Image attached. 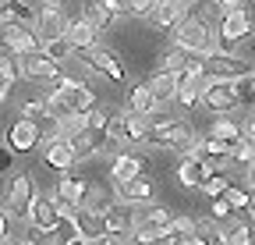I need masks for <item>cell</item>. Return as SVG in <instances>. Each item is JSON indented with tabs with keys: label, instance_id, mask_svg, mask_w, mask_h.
<instances>
[{
	"label": "cell",
	"instance_id": "5b68a950",
	"mask_svg": "<svg viewBox=\"0 0 255 245\" xmlns=\"http://www.w3.org/2000/svg\"><path fill=\"white\" fill-rule=\"evenodd\" d=\"M255 32V21L245 7H234V11H220L216 18V46H227V50H238L248 36Z\"/></svg>",
	"mask_w": 255,
	"mask_h": 245
},
{
	"label": "cell",
	"instance_id": "74e56055",
	"mask_svg": "<svg viewBox=\"0 0 255 245\" xmlns=\"http://www.w3.org/2000/svg\"><path fill=\"white\" fill-rule=\"evenodd\" d=\"M21 117L43 121V117H50V103L46 100H28V103H21Z\"/></svg>",
	"mask_w": 255,
	"mask_h": 245
},
{
	"label": "cell",
	"instance_id": "4316f807",
	"mask_svg": "<svg viewBox=\"0 0 255 245\" xmlns=\"http://www.w3.org/2000/svg\"><path fill=\"white\" fill-rule=\"evenodd\" d=\"M234 96H238V107L241 110H255V71H245L234 78Z\"/></svg>",
	"mask_w": 255,
	"mask_h": 245
},
{
	"label": "cell",
	"instance_id": "7a4b0ae2",
	"mask_svg": "<svg viewBox=\"0 0 255 245\" xmlns=\"http://www.w3.org/2000/svg\"><path fill=\"white\" fill-rule=\"evenodd\" d=\"M138 221H142V206H138V203L117 199V203L110 206V213L103 217V235H92V242H96V245L128 242V238L138 231Z\"/></svg>",
	"mask_w": 255,
	"mask_h": 245
},
{
	"label": "cell",
	"instance_id": "ee69618b",
	"mask_svg": "<svg viewBox=\"0 0 255 245\" xmlns=\"http://www.w3.org/2000/svg\"><path fill=\"white\" fill-rule=\"evenodd\" d=\"M220 11H234V7H245V0H216Z\"/></svg>",
	"mask_w": 255,
	"mask_h": 245
},
{
	"label": "cell",
	"instance_id": "681fc988",
	"mask_svg": "<svg viewBox=\"0 0 255 245\" xmlns=\"http://www.w3.org/2000/svg\"><path fill=\"white\" fill-rule=\"evenodd\" d=\"M53 4H64V0H53Z\"/></svg>",
	"mask_w": 255,
	"mask_h": 245
},
{
	"label": "cell",
	"instance_id": "f546056e",
	"mask_svg": "<svg viewBox=\"0 0 255 245\" xmlns=\"http://www.w3.org/2000/svg\"><path fill=\"white\" fill-rule=\"evenodd\" d=\"M195 242H206V245H223L227 238H223V231H220L209 217H199V221H195Z\"/></svg>",
	"mask_w": 255,
	"mask_h": 245
},
{
	"label": "cell",
	"instance_id": "c3c4849f",
	"mask_svg": "<svg viewBox=\"0 0 255 245\" xmlns=\"http://www.w3.org/2000/svg\"><path fill=\"white\" fill-rule=\"evenodd\" d=\"M7 4H11V0H0V7H7Z\"/></svg>",
	"mask_w": 255,
	"mask_h": 245
},
{
	"label": "cell",
	"instance_id": "603a6c76",
	"mask_svg": "<svg viewBox=\"0 0 255 245\" xmlns=\"http://www.w3.org/2000/svg\"><path fill=\"white\" fill-rule=\"evenodd\" d=\"M231 142H223V139H216V135H209V139H202V160L209 164V167H216V171H223L231 164Z\"/></svg>",
	"mask_w": 255,
	"mask_h": 245
},
{
	"label": "cell",
	"instance_id": "8d00e7d4",
	"mask_svg": "<svg viewBox=\"0 0 255 245\" xmlns=\"http://www.w3.org/2000/svg\"><path fill=\"white\" fill-rule=\"evenodd\" d=\"M85 125L96 128V132H107V125H110V110H103V107H89V110H85Z\"/></svg>",
	"mask_w": 255,
	"mask_h": 245
},
{
	"label": "cell",
	"instance_id": "f6af8a7d",
	"mask_svg": "<svg viewBox=\"0 0 255 245\" xmlns=\"http://www.w3.org/2000/svg\"><path fill=\"white\" fill-rule=\"evenodd\" d=\"M7 96H11V82H0V103H7Z\"/></svg>",
	"mask_w": 255,
	"mask_h": 245
},
{
	"label": "cell",
	"instance_id": "60d3db41",
	"mask_svg": "<svg viewBox=\"0 0 255 245\" xmlns=\"http://www.w3.org/2000/svg\"><path fill=\"white\" fill-rule=\"evenodd\" d=\"M14 167V149L11 146H0V174H7Z\"/></svg>",
	"mask_w": 255,
	"mask_h": 245
},
{
	"label": "cell",
	"instance_id": "277c9868",
	"mask_svg": "<svg viewBox=\"0 0 255 245\" xmlns=\"http://www.w3.org/2000/svg\"><path fill=\"white\" fill-rule=\"evenodd\" d=\"M149 128H152L149 114H135V110L124 107V110L110 114L107 135H110L117 146H142V142H149Z\"/></svg>",
	"mask_w": 255,
	"mask_h": 245
},
{
	"label": "cell",
	"instance_id": "bcb514c9",
	"mask_svg": "<svg viewBox=\"0 0 255 245\" xmlns=\"http://www.w3.org/2000/svg\"><path fill=\"white\" fill-rule=\"evenodd\" d=\"M248 217L255 221V189H252V203H248Z\"/></svg>",
	"mask_w": 255,
	"mask_h": 245
},
{
	"label": "cell",
	"instance_id": "3957f363",
	"mask_svg": "<svg viewBox=\"0 0 255 245\" xmlns=\"http://www.w3.org/2000/svg\"><path fill=\"white\" fill-rule=\"evenodd\" d=\"M174 46H181L191 57H202L216 46V32L209 28V21H202L199 14H184L174 25Z\"/></svg>",
	"mask_w": 255,
	"mask_h": 245
},
{
	"label": "cell",
	"instance_id": "cb8c5ba5",
	"mask_svg": "<svg viewBox=\"0 0 255 245\" xmlns=\"http://www.w3.org/2000/svg\"><path fill=\"white\" fill-rule=\"evenodd\" d=\"M128 110H135V114H152L156 107H159V100L152 96V89H149V82H135L131 89H128V103H124Z\"/></svg>",
	"mask_w": 255,
	"mask_h": 245
},
{
	"label": "cell",
	"instance_id": "52a82bcc",
	"mask_svg": "<svg viewBox=\"0 0 255 245\" xmlns=\"http://www.w3.org/2000/svg\"><path fill=\"white\" fill-rule=\"evenodd\" d=\"M202 64H206V78H238L248 71V60L227 46H213L209 53H202Z\"/></svg>",
	"mask_w": 255,
	"mask_h": 245
},
{
	"label": "cell",
	"instance_id": "9a60e30c",
	"mask_svg": "<svg viewBox=\"0 0 255 245\" xmlns=\"http://www.w3.org/2000/svg\"><path fill=\"white\" fill-rule=\"evenodd\" d=\"M117 203V192H110V189H103V185H89V192H85V203H82V217H92V221H100L103 224V217L110 213V206Z\"/></svg>",
	"mask_w": 255,
	"mask_h": 245
},
{
	"label": "cell",
	"instance_id": "e575fe53",
	"mask_svg": "<svg viewBox=\"0 0 255 245\" xmlns=\"http://www.w3.org/2000/svg\"><path fill=\"white\" fill-rule=\"evenodd\" d=\"M227 189H231V178H227V171H213V174H209V181H206V185H202L199 192H206V196H223Z\"/></svg>",
	"mask_w": 255,
	"mask_h": 245
},
{
	"label": "cell",
	"instance_id": "30bf717a",
	"mask_svg": "<svg viewBox=\"0 0 255 245\" xmlns=\"http://www.w3.org/2000/svg\"><path fill=\"white\" fill-rule=\"evenodd\" d=\"M202 107L213 110V114H231V110H238L234 78H206V82H202Z\"/></svg>",
	"mask_w": 255,
	"mask_h": 245
},
{
	"label": "cell",
	"instance_id": "ba28073f",
	"mask_svg": "<svg viewBox=\"0 0 255 245\" xmlns=\"http://www.w3.org/2000/svg\"><path fill=\"white\" fill-rule=\"evenodd\" d=\"M32 199H36V181H32L28 174H14L11 185H7V196H4L7 217H11V221H28Z\"/></svg>",
	"mask_w": 255,
	"mask_h": 245
},
{
	"label": "cell",
	"instance_id": "e0dca14e",
	"mask_svg": "<svg viewBox=\"0 0 255 245\" xmlns=\"http://www.w3.org/2000/svg\"><path fill=\"white\" fill-rule=\"evenodd\" d=\"M114 192H117V199H124V203H138V206L152 203V196H156L149 174H135V178H128V181H117Z\"/></svg>",
	"mask_w": 255,
	"mask_h": 245
},
{
	"label": "cell",
	"instance_id": "484cf974",
	"mask_svg": "<svg viewBox=\"0 0 255 245\" xmlns=\"http://www.w3.org/2000/svg\"><path fill=\"white\" fill-rule=\"evenodd\" d=\"M231 164H234L238 171H248V167L255 164V135H252V132H245V135L234 142V149H231Z\"/></svg>",
	"mask_w": 255,
	"mask_h": 245
},
{
	"label": "cell",
	"instance_id": "44dd1931",
	"mask_svg": "<svg viewBox=\"0 0 255 245\" xmlns=\"http://www.w3.org/2000/svg\"><path fill=\"white\" fill-rule=\"evenodd\" d=\"M85 14L100 25V28H107V25H114L121 14H128L124 11V0H92V4L85 7Z\"/></svg>",
	"mask_w": 255,
	"mask_h": 245
},
{
	"label": "cell",
	"instance_id": "d6986e66",
	"mask_svg": "<svg viewBox=\"0 0 255 245\" xmlns=\"http://www.w3.org/2000/svg\"><path fill=\"white\" fill-rule=\"evenodd\" d=\"M213 171L216 167H209L202 157H184L181 167H177V181H181V189H202Z\"/></svg>",
	"mask_w": 255,
	"mask_h": 245
},
{
	"label": "cell",
	"instance_id": "b9f144b4",
	"mask_svg": "<svg viewBox=\"0 0 255 245\" xmlns=\"http://www.w3.org/2000/svg\"><path fill=\"white\" fill-rule=\"evenodd\" d=\"M238 53H241L245 60H255V32H252V36H248V39L238 46Z\"/></svg>",
	"mask_w": 255,
	"mask_h": 245
},
{
	"label": "cell",
	"instance_id": "f1b7e54d",
	"mask_svg": "<svg viewBox=\"0 0 255 245\" xmlns=\"http://www.w3.org/2000/svg\"><path fill=\"white\" fill-rule=\"evenodd\" d=\"M43 53H46L50 60H60V64H64V60H68L71 53H78V50H75V43H71L68 36H57V39H46V43H43Z\"/></svg>",
	"mask_w": 255,
	"mask_h": 245
},
{
	"label": "cell",
	"instance_id": "f35d334b",
	"mask_svg": "<svg viewBox=\"0 0 255 245\" xmlns=\"http://www.w3.org/2000/svg\"><path fill=\"white\" fill-rule=\"evenodd\" d=\"M223 196L231 199V206H234V210H248V203H252V192H245V189H234V185H231L227 192H223Z\"/></svg>",
	"mask_w": 255,
	"mask_h": 245
},
{
	"label": "cell",
	"instance_id": "d590c367",
	"mask_svg": "<svg viewBox=\"0 0 255 245\" xmlns=\"http://www.w3.org/2000/svg\"><path fill=\"white\" fill-rule=\"evenodd\" d=\"M159 0H124V11L131 14V18H152Z\"/></svg>",
	"mask_w": 255,
	"mask_h": 245
},
{
	"label": "cell",
	"instance_id": "d6a6232c",
	"mask_svg": "<svg viewBox=\"0 0 255 245\" xmlns=\"http://www.w3.org/2000/svg\"><path fill=\"white\" fill-rule=\"evenodd\" d=\"M223 238H227L231 245H248L252 242V224L248 221H234V224L223 228Z\"/></svg>",
	"mask_w": 255,
	"mask_h": 245
},
{
	"label": "cell",
	"instance_id": "8fae6325",
	"mask_svg": "<svg viewBox=\"0 0 255 245\" xmlns=\"http://www.w3.org/2000/svg\"><path fill=\"white\" fill-rule=\"evenodd\" d=\"M85 64H89L96 75L110 78V82H124V64H121V57H117L110 46H89V50H85Z\"/></svg>",
	"mask_w": 255,
	"mask_h": 245
},
{
	"label": "cell",
	"instance_id": "5bb4252c",
	"mask_svg": "<svg viewBox=\"0 0 255 245\" xmlns=\"http://www.w3.org/2000/svg\"><path fill=\"white\" fill-rule=\"evenodd\" d=\"M39 142H43V132H39V121H32V117H18L7 128V146L14 153H32Z\"/></svg>",
	"mask_w": 255,
	"mask_h": 245
},
{
	"label": "cell",
	"instance_id": "d4e9b609",
	"mask_svg": "<svg viewBox=\"0 0 255 245\" xmlns=\"http://www.w3.org/2000/svg\"><path fill=\"white\" fill-rule=\"evenodd\" d=\"M149 89H152V96H156L159 103H174V100H177V75L159 68V71L149 78Z\"/></svg>",
	"mask_w": 255,
	"mask_h": 245
},
{
	"label": "cell",
	"instance_id": "ffe728a7",
	"mask_svg": "<svg viewBox=\"0 0 255 245\" xmlns=\"http://www.w3.org/2000/svg\"><path fill=\"white\" fill-rule=\"evenodd\" d=\"M64 36H68V39L75 43V50H89V46H96V36H100V25H96L89 14H82V18H71V21H68Z\"/></svg>",
	"mask_w": 255,
	"mask_h": 245
},
{
	"label": "cell",
	"instance_id": "9c48e42d",
	"mask_svg": "<svg viewBox=\"0 0 255 245\" xmlns=\"http://www.w3.org/2000/svg\"><path fill=\"white\" fill-rule=\"evenodd\" d=\"M0 50H7L14 57H25V53L43 50V39L36 36V28H28L21 21H11V25H0Z\"/></svg>",
	"mask_w": 255,
	"mask_h": 245
},
{
	"label": "cell",
	"instance_id": "7402d4cb",
	"mask_svg": "<svg viewBox=\"0 0 255 245\" xmlns=\"http://www.w3.org/2000/svg\"><path fill=\"white\" fill-rule=\"evenodd\" d=\"M159 242H181V245H195V221L191 217H170V224L159 231Z\"/></svg>",
	"mask_w": 255,
	"mask_h": 245
},
{
	"label": "cell",
	"instance_id": "7bdbcfd3",
	"mask_svg": "<svg viewBox=\"0 0 255 245\" xmlns=\"http://www.w3.org/2000/svg\"><path fill=\"white\" fill-rule=\"evenodd\" d=\"M7 221H11V217H7V210H0V242H7V238H11V235H7Z\"/></svg>",
	"mask_w": 255,
	"mask_h": 245
},
{
	"label": "cell",
	"instance_id": "7dc6e473",
	"mask_svg": "<svg viewBox=\"0 0 255 245\" xmlns=\"http://www.w3.org/2000/svg\"><path fill=\"white\" fill-rule=\"evenodd\" d=\"M245 132H252V135H255V110H252V121L245 125Z\"/></svg>",
	"mask_w": 255,
	"mask_h": 245
},
{
	"label": "cell",
	"instance_id": "8992f818",
	"mask_svg": "<svg viewBox=\"0 0 255 245\" xmlns=\"http://www.w3.org/2000/svg\"><path fill=\"white\" fill-rule=\"evenodd\" d=\"M43 164L46 167H53V171H71L75 164H78V153H75V146H71V135H64L60 128H57V121H53V132L43 139Z\"/></svg>",
	"mask_w": 255,
	"mask_h": 245
},
{
	"label": "cell",
	"instance_id": "1f68e13d",
	"mask_svg": "<svg viewBox=\"0 0 255 245\" xmlns=\"http://www.w3.org/2000/svg\"><path fill=\"white\" fill-rule=\"evenodd\" d=\"M21 78V60L14 57V53H7V50H0V82H18Z\"/></svg>",
	"mask_w": 255,
	"mask_h": 245
},
{
	"label": "cell",
	"instance_id": "2e32d148",
	"mask_svg": "<svg viewBox=\"0 0 255 245\" xmlns=\"http://www.w3.org/2000/svg\"><path fill=\"white\" fill-rule=\"evenodd\" d=\"M89 185H92V181H85L82 174H71V171H64L53 192H57V199H60V203H68V206L82 210V203H85V192H89Z\"/></svg>",
	"mask_w": 255,
	"mask_h": 245
},
{
	"label": "cell",
	"instance_id": "ab89813d",
	"mask_svg": "<svg viewBox=\"0 0 255 245\" xmlns=\"http://www.w3.org/2000/svg\"><path fill=\"white\" fill-rule=\"evenodd\" d=\"M231 213H234V206H231L227 196H213V217H216V221H227Z\"/></svg>",
	"mask_w": 255,
	"mask_h": 245
},
{
	"label": "cell",
	"instance_id": "6da1fadb",
	"mask_svg": "<svg viewBox=\"0 0 255 245\" xmlns=\"http://www.w3.org/2000/svg\"><path fill=\"white\" fill-rule=\"evenodd\" d=\"M149 121H152V128H149V142H152V146H159V149L184 153V149H188V142L195 139V132H191L188 121H181V117H170V114H167V103H159V107L149 114Z\"/></svg>",
	"mask_w": 255,
	"mask_h": 245
},
{
	"label": "cell",
	"instance_id": "7c38bea8",
	"mask_svg": "<svg viewBox=\"0 0 255 245\" xmlns=\"http://www.w3.org/2000/svg\"><path fill=\"white\" fill-rule=\"evenodd\" d=\"M32 28H36V36L46 43V39H57L64 36V28H68V18H64L60 4H53V0H46V4L36 11V21H32Z\"/></svg>",
	"mask_w": 255,
	"mask_h": 245
},
{
	"label": "cell",
	"instance_id": "4dcf8cb0",
	"mask_svg": "<svg viewBox=\"0 0 255 245\" xmlns=\"http://www.w3.org/2000/svg\"><path fill=\"white\" fill-rule=\"evenodd\" d=\"M170 217H174V213H170L167 206H152V203H145V206H142V221H138V224L167 228V224H170Z\"/></svg>",
	"mask_w": 255,
	"mask_h": 245
},
{
	"label": "cell",
	"instance_id": "83f0119b",
	"mask_svg": "<svg viewBox=\"0 0 255 245\" xmlns=\"http://www.w3.org/2000/svg\"><path fill=\"white\" fill-rule=\"evenodd\" d=\"M209 135H216V139H223V142H238L241 135H245V128L238 125V121H231L227 114H216V121H213V128H209Z\"/></svg>",
	"mask_w": 255,
	"mask_h": 245
},
{
	"label": "cell",
	"instance_id": "ac0fdd59",
	"mask_svg": "<svg viewBox=\"0 0 255 245\" xmlns=\"http://www.w3.org/2000/svg\"><path fill=\"white\" fill-rule=\"evenodd\" d=\"M145 171H149V157H145V153H117V157L110 160V178H114V185H117V181L135 178V174H145Z\"/></svg>",
	"mask_w": 255,
	"mask_h": 245
},
{
	"label": "cell",
	"instance_id": "4fadbf2b",
	"mask_svg": "<svg viewBox=\"0 0 255 245\" xmlns=\"http://www.w3.org/2000/svg\"><path fill=\"white\" fill-rule=\"evenodd\" d=\"M21 60V75L25 78H36V82H57L64 71H60V60H50L43 50H36V53H25V57H18Z\"/></svg>",
	"mask_w": 255,
	"mask_h": 245
},
{
	"label": "cell",
	"instance_id": "836d02e7",
	"mask_svg": "<svg viewBox=\"0 0 255 245\" xmlns=\"http://www.w3.org/2000/svg\"><path fill=\"white\" fill-rule=\"evenodd\" d=\"M188 57H191V53H184L181 46L163 50V53H159V68H163V71H177V68H184V64H188Z\"/></svg>",
	"mask_w": 255,
	"mask_h": 245
}]
</instances>
